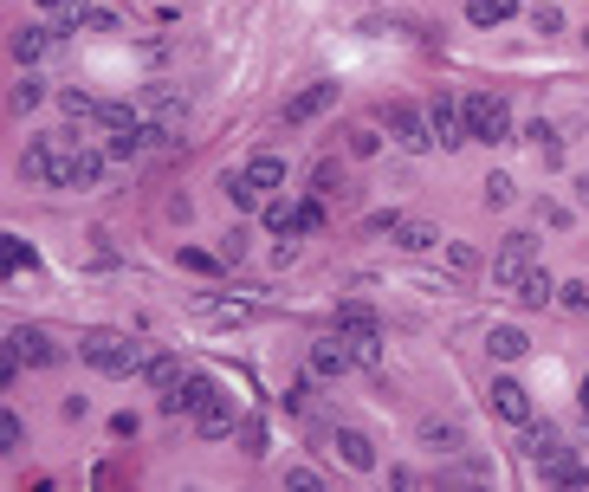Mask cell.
I'll return each mask as SVG.
<instances>
[{
	"instance_id": "6da1fadb",
	"label": "cell",
	"mask_w": 589,
	"mask_h": 492,
	"mask_svg": "<svg viewBox=\"0 0 589 492\" xmlns=\"http://www.w3.org/2000/svg\"><path fill=\"white\" fill-rule=\"evenodd\" d=\"M78 357L91 369H104V376H143V344H130L123 331H85L78 337Z\"/></svg>"
},
{
	"instance_id": "7a4b0ae2",
	"label": "cell",
	"mask_w": 589,
	"mask_h": 492,
	"mask_svg": "<svg viewBox=\"0 0 589 492\" xmlns=\"http://www.w3.org/2000/svg\"><path fill=\"white\" fill-rule=\"evenodd\" d=\"M460 111H467L473 143H505V136H512V104H505L499 91H473V98H460Z\"/></svg>"
},
{
	"instance_id": "3957f363",
	"label": "cell",
	"mask_w": 589,
	"mask_h": 492,
	"mask_svg": "<svg viewBox=\"0 0 589 492\" xmlns=\"http://www.w3.org/2000/svg\"><path fill=\"white\" fill-rule=\"evenodd\" d=\"M531 266H538V253H531V234H512L499 246V259H492V285L499 292H518V285L531 279Z\"/></svg>"
},
{
	"instance_id": "277c9868",
	"label": "cell",
	"mask_w": 589,
	"mask_h": 492,
	"mask_svg": "<svg viewBox=\"0 0 589 492\" xmlns=\"http://www.w3.org/2000/svg\"><path fill=\"white\" fill-rule=\"evenodd\" d=\"M214 395H221V382H214V376H201V369H188V376L175 382L169 395H162V415H201V408H208Z\"/></svg>"
},
{
	"instance_id": "5b68a950",
	"label": "cell",
	"mask_w": 589,
	"mask_h": 492,
	"mask_svg": "<svg viewBox=\"0 0 589 492\" xmlns=\"http://www.w3.org/2000/svg\"><path fill=\"white\" fill-rule=\"evenodd\" d=\"M143 117H149V130H156V136H182L188 98H182V91H169V85H156V91H143Z\"/></svg>"
},
{
	"instance_id": "8992f818",
	"label": "cell",
	"mask_w": 589,
	"mask_h": 492,
	"mask_svg": "<svg viewBox=\"0 0 589 492\" xmlns=\"http://www.w3.org/2000/svg\"><path fill=\"white\" fill-rule=\"evenodd\" d=\"M52 13H59L65 33H78V26H91V33H117V7H98V0H46Z\"/></svg>"
},
{
	"instance_id": "52a82bcc",
	"label": "cell",
	"mask_w": 589,
	"mask_h": 492,
	"mask_svg": "<svg viewBox=\"0 0 589 492\" xmlns=\"http://www.w3.org/2000/svg\"><path fill=\"white\" fill-rule=\"evenodd\" d=\"M98 182H104L98 149H59V182L52 188H98Z\"/></svg>"
},
{
	"instance_id": "ba28073f",
	"label": "cell",
	"mask_w": 589,
	"mask_h": 492,
	"mask_svg": "<svg viewBox=\"0 0 589 492\" xmlns=\"http://www.w3.org/2000/svg\"><path fill=\"white\" fill-rule=\"evenodd\" d=\"M428 123H434V143H441V149H460V143H473V136H467V111H460V104L447 98V91L428 104Z\"/></svg>"
},
{
	"instance_id": "9c48e42d",
	"label": "cell",
	"mask_w": 589,
	"mask_h": 492,
	"mask_svg": "<svg viewBox=\"0 0 589 492\" xmlns=\"http://www.w3.org/2000/svg\"><path fill=\"white\" fill-rule=\"evenodd\" d=\"M389 130H395V143L415 149V156L434 143V123H428V111H415V104H389Z\"/></svg>"
},
{
	"instance_id": "30bf717a",
	"label": "cell",
	"mask_w": 589,
	"mask_h": 492,
	"mask_svg": "<svg viewBox=\"0 0 589 492\" xmlns=\"http://www.w3.org/2000/svg\"><path fill=\"white\" fill-rule=\"evenodd\" d=\"M7 350H13L20 363H33V369H52V363H59V344H52L39 324H20V331H7Z\"/></svg>"
},
{
	"instance_id": "8fae6325",
	"label": "cell",
	"mask_w": 589,
	"mask_h": 492,
	"mask_svg": "<svg viewBox=\"0 0 589 492\" xmlns=\"http://www.w3.org/2000/svg\"><path fill=\"white\" fill-rule=\"evenodd\" d=\"M492 415L512 421V428H525V421H531V395H525V382H512V376L492 382Z\"/></svg>"
},
{
	"instance_id": "7c38bea8",
	"label": "cell",
	"mask_w": 589,
	"mask_h": 492,
	"mask_svg": "<svg viewBox=\"0 0 589 492\" xmlns=\"http://www.w3.org/2000/svg\"><path fill=\"white\" fill-rule=\"evenodd\" d=\"M20 175L26 182H59V143H52V136H33L26 156H20Z\"/></svg>"
},
{
	"instance_id": "4fadbf2b",
	"label": "cell",
	"mask_w": 589,
	"mask_h": 492,
	"mask_svg": "<svg viewBox=\"0 0 589 492\" xmlns=\"http://www.w3.org/2000/svg\"><path fill=\"white\" fill-rule=\"evenodd\" d=\"M350 363H356V357H350V337H344V331L311 344V376H344Z\"/></svg>"
},
{
	"instance_id": "5bb4252c",
	"label": "cell",
	"mask_w": 589,
	"mask_h": 492,
	"mask_svg": "<svg viewBox=\"0 0 589 492\" xmlns=\"http://www.w3.org/2000/svg\"><path fill=\"white\" fill-rule=\"evenodd\" d=\"M331 104H337V85H305V91H298L292 104H285V123H292V130H298V123L324 117V111H331Z\"/></svg>"
},
{
	"instance_id": "9a60e30c",
	"label": "cell",
	"mask_w": 589,
	"mask_h": 492,
	"mask_svg": "<svg viewBox=\"0 0 589 492\" xmlns=\"http://www.w3.org/2000/svg\"><path fill=\"white\" fill-rule=\"evenodd\" d=\"M518 447H525V454L538 460V467H551V460H564V434H557L551 421H544V428H538V421H525V441H518Z\"/></svg>"
},
{
	"instance_id": "2e32d148",
	"label": "cell",
	"mask_w": 589,
	"mask_h": 492,
	"mask_svg": "<svg viewBox=\"0 0 589 492\" xmlns=\"http://www.w3.org/2000/svg\"><path fill=\"white\" fill-rule=\"evenodd\" d=\"M240 175H246V182L259 188V195H272V188H285V156H272V149H259V156L246 162Z\"/></svg>"
},
{
	"instance_id": "e0dca14e",
	"label": "cell",
	"mask_w": 589,
	"mask_h": 492,
	"mask_svg": "<svg viewBox=\"0 0 589 492\" xmlns=\"http://www.w3.org/2000/svg\"><path fill=\"white\" fill-rule=\"evenodd\" d=\"M337 454H344V467H356V473L376 467V441H369L363 428H337Z\"/></svg>"
},
{
	"instance_id": "ac0fdd59",
	"label": "cell",
	"mask_w": 589,
	"mask_h": 492,
	"mask_svg": "<svg viewBox=\"0 0 589 492\" xmlns=\"http://www.w3.org/2000/svg\"><path fill=\"white\" fill-rule=\"evenodd\" d=\"M486 350H492L499 363H518V357L531 350V337L518 331V324H492V331H486Z\"/></svg>"
},
{
	"instance_id": "d6986e66",
	"label": "cell",
	"mask_w": 589,
	"mask_h": 492,
	"mask_svg": "<svg viewBox=\"0 0 589 492\" xmlns=\"http://www.w3.org/2000/svg\"><path fill=\"white\" fill-rule=\"evenodd\" d=\"M7 46H13V59H20V65H33V59H46L52 33H46V26H13V39H7Z\"/></svg>"
},
{
	"instance_id": "ffe728a7",
	"label": "cell",
	"mask_w": 589,
	"mask_h": 492,
	"mask_svg": "<svg viewBox=\"0 0 589 492\" xmlns=\"http://www.w3.org/2000/svg\"><path fill=\"white\" fill-rule=\"evenodd\" d=\"M195 428L208 434V441H221V434H234V402H227V395H214L208 408H201L195 415Z\"/></svg>"
},
{
	"instance_id": "44dd1931",
	"label": "cell",
	"mask_w": 589,
	"mask_h": 492,
	"mask_svg": "<svg viewBox=\"0 0 589 492\" xmlns=\"http://www.w3.org/2000/svg\"><path fill=\"white\" fill-rule=\"evenodd\" d=\"M389 234H395V246H402V253H428V246H441V234H434L428 221H395Z\"/></svg>"
},
{
	"instance_id": "7402d4cb",
	"label": "cell",
	"mask_w": 589,
	"mask_h": 492,
	"mask_svg": "<svg viewBox=\"0 0 589 492\" xmlns=\"http://www.w3.org/2000/svg\"><path fill=\"white\" fill-rule=\"evenodd\" d=\"M266 227H272L279 240L305 234V208H292V201H266Z\"/></svg>"
},
{
	"instance_id": "603a6c76",
	"label": "cell",
	"mask_w": 589,
	"mask_h": 492,
	"mask_svg": "<svg viewBox=\"0 0 589 492\" xmlns=\"http://www.w3.org/2000/svg\"><path fill=\"white\" fill-rule=\"evenodd\" d=\"M421 447H434V454H460V421H421Z\"/></svg>"
},
{
	"instance_id": "cb8c5ba5",
	"label": "cell",
	"mask_w": 589,
	"mask_h": 492,
	"mask_svg": "<svg viewBox=\"0 0 589 492\" xmlns=\"http://www.w3.org/2000/svg\"><path fill=\"white\" fill-rule=\"evenodd\" d=\"M551 292H557V285H551V272H544V266H531V279L525 285H518V305H531V311H538V305H551Z\"/></svg>"
},
{
	"instance_id": "d4e9b609",
	"label": "cell",
	"mask_w": 589,
	"mask_h": 492,
	"mask_svg": "<svg viewBox=\"0 0 589 492\" xmlns=\"http://www.w3.org/2000/svg\"><path fill=\"white\" fill-rule=\"evenodd\" d=\"M512 13H518V0H467L473 26H499V20H512Z\"/></svg>"
},
{
	"instance_id": "484cf974",
	"label": "cell",
	"mask_w": 589,
	"mask_h": 492,
	"mask_svg": "<svg viewBox=\"0 0 589 492\" xmlns=\"http://www.w3.org/2000/svg\"><path fill=\"white\" fill-rule=\"evenodd\" d=\"M311 195H324V201H331V195H344V162H331V156H324L318 169H311Z\"/></svg>"
},
{
	"instance_id": "4316f807",
	"label": "cell",
	"mask_w": 589,
	"mask_h": 492,
	"mask_svg": "<svg viewBox=\"0 0 589 492\" xmlns=\"http://www.w3.org/2000/svg\"><path fill=\"white\" fill-rule=\"evenodd\" d=\"M182 376H188V369L175 363V357H149V363H143V382H149V389H175Z\"/></svg>"
},
{
	"instance_id": "83f0119b",
	"label": "cell",
	"mask_w": 589,
	"mask_h": 492,
	"mask_svg": "<svg viewBox=\"0 0 589 492\" xmlns=\"http://www.w3.org/2000/svg\"><path fill=\"white\" fill-rule=\"evenodd\" d=\"M525 136H531V149H538V156H544V162H564V143H557V130H551V123H544V117H538V123H531V130H525Z\"/></svg>"
},
{
	"instance_id": "f1b7e54d",
	"label": "cell",
	"mask_w": 589,
	"mask_h": 492,
	"mask_svg": "<svg viewBox=\"0 0 589 492\" xmlns=\"http://www.w3.org/2000/svg\"><path fill=\"white\" fill-rule=\"evenodd\" d=\"M337 331H344V337L376 331V311H369V305H344V311H337Z\"/></svg>"
},
{
	"instance_id": "f546056e",
	"label": "cell",
	"mask_w": 589,
	"mask_h": 492,
	"mask_svg": "<svg viewBox=\"0 0 589 492\" xmlns=\"http://www.w3.org/2000/svg\"><path fill=\"white\" fill-rule=\"evenodd\" d=\"M201 318H214V324H246V318H253V311H246V305H221V298H201Z\"/></svg>"
},
{
	"instance_id": "4dcf8cb0",
	"label": "cell",
	"mask_w": 589,
	"mask_h": 492,
	"mask_svg": "<svg viewBox=\"0 0 589 492\" xmlns=\"http://www.w3.org/2000/svg\"><path fill=\"white\" fill-rule=\"evenodd\" d=\"M350 357L363 363V369H376V363H382V331H363V337H350Z\"/></svg>"
},
{
	"instance_id": "1f68e13d",
	"label": "cell",
	"mask_w": 589,
	"mask_h": 492,
	"mask_svg": "<svg viewBox=\"0 0 589 492\" xmlns=\"http://www.w3.org/2000/svg\"><path fill=\"white\" fill-rule=\"evenodd\" d=\"M39 98H46V78H39V72H26L20 85H13V111H33Z\"/></svg>"
},
{
	"instance_id": "d6a6232c",
	"label": "cell",
	"mask_w": 589,
	"mask_h": 492,
	"mask_svg": "<svg viewBox=\"0 0 589 492\" xmlns=\"http://www.w3.org/2000/svg\"><path fill=\"white\" fill-rule=\"evenodd\" d=\"M531 33H544V39H551V33H564V20H557V7H551V0H538V13H531Z\"/></svg>"
},
{
	"instance_id": "836d02e7",
	"label": "cell",
	"mask_w": 589,
	"mask_h": 492,
	"mask_svg": "<svg viewBox=\"0 0 589 492\" xmlns=\"http://www.w3.org/2000/svg\"><path fill=\"white\" fill-rule=\"evenodd\" d=\"M486 208H505V201H512V175H486Z\"/></svg>"
},
{
	"instance_id": "e575fe53",
	"label": "cell",
	"mask_w": 589,
	"mask_h": 492,
	"mask_svg": "<svg viewBox=\"0 0 589 492\" xmlns=\"http://www.w3.org/2000/svg\"><path fill=\"white\" fill-rule=\"evenodd\" d=\"M246 240H253L246 227H227V234H221V259H227V266H234V259H246Z\"/></svg>"
},
{
	"instance_id": "d590c367",
	"label": "cell",
	"mask_w": 589,
	"mask_h": 492,
	"mask_svg": "<svg viewBox=\"0 0 589 492\" xmlns=\"http://www.w3.org/2000/svg\"><path fill=\"white\" fill-rule=\"evenodd\" d=\"M65 117H78V123H85V117H98V98H85V91H65Z\"/></svg>"
},
{
	"instance_id": "8d00e7d4",
	"label": "cell",
	"mask_w": 589,
	"mask_h": 492,
	"mask_svg": "<svg viewBox=\"0 0 589 492\" xmlns=\"http://www.w3.org/2000/svg\"><path fill=\"white\" fill-rule=\"evenodd\" d=\"M447 266H454L460 279H467V272H479V253H473V246H460V240H454V246H447Z\"/></svg>"
},
{
	"instance_id": "74e56055",
	"label": "cell",
	"mask_w": 589,
	"mask_h": 492,
	"mask_svg": "<svg viewBox=\"0 0 589 492\" xmlns=\"http://www.w3.org/2000/svg\"><path fill=\"white\" fill-rule=\"evenodd\" d=\"M26 441V428H20V415H0V454H13V447Z\"/></svg>"
},
{
	"instance_id": "f35d334b",
	"label": "cell",
	"mask_w": 589,
	"mask_h": 492,
	"mask_svg": "<svg viewBox=\"0 0 589 492\" xmlns=\"http://www.w3.org/2000/svg\"><path fill=\"white\" fill-rule=\"evenodd\" d=\"M376 149H382L376 130H350V156H376Z\"/></svg>"
},
{
	"instance_id": "ab89813d",
	"label": "cell",
	"mask_w": 589,
	"mask_h": 492,
	"mask_svg": "<svg viewBox=\"0 0 589 492\" xmlns=\"http://www.w3.org/2000/svg\"><path fill=\"white\" fill-rule=\"evenodd\" d=\"M538 221L544 227H570V208H564V201H538Z\"/></svg>"
},
{
	"instance_id": "60d3db41",
	"label": "cell",
	"mask_w": 589,
	"mask_h": 492,
	"mask_svg": "<svg viewBox=\"0 0 589 492\" xmlns=\"http://www.w3.org/2000/svg\"><path fill=\"white\" fill-rule=\"evenodd\" d=\"M7 272H33V246H20V240H7Z\"/></svg>"
},
{
	"instance_id": "b9f144b4",
	"label": "cell",
	"mask_w": 589,
	"mask_h": 492,
	"mask_svg": "<svg viewBox=\"0 0 589 492\" xmlns=\"http://www.w3.org/2000/svg\"><path fill=\"white\" fill-rule=\"evenodd\" d=\"M305 234H324V195L305 201Z\"/></svg>"
},
{
	"instance_id": "7bdbcfd3",
	"label": "cell",
	"mask_w": 589,
	"mask_h": 492,
	"mask_svg": "<svg viewBox=\"0 0 589 492\" xmlns=\"http://www.w3.org/2000/svg\"><path fill=\"white\" fill-rule=\"evenodd\" d=\"M285 486H298V492H318L324 480H318V473H305V467H298V473H285Z\"/></svg>"
},
{
	"instance_id": "ee69618b",
	"label": "cell",
	"mask_w": 589,
	"mask_h": 492,
	"mask_svg": "<svg viewBox=\"0 0 589 492\" xmlns=\"http://www.w3.org/2000/svg\"><path fill=\"white\" fill-rule=\"evenodd\" d=\"M564 305L570 311H589V285H564Z\"/></svg>"
},
{
	"instance_id": "f6af8a7d",
	"label": "cell",
	"mask_w": 589,
	"mask_h": 492,
	"mask_svg": "<svg viewBox=\"0 0 589 492\" xmlns=\"http://www.w3.org/2000/svg\"><path fill=\"white\" fill-rule=\"evenodd\" d=\"M577 402H583V415H589V376H583V389H577Z\"/></svg>"
},
{
	"instance_id": "bcb514c9",
	"label": "cell",
	"mask_w": 589,
	"mask_h": 492,
	"mask_svg": "<svg viewBox=\"0 0 589 492\" xmlns=\"http://www.w3.org/2000/svg\"><path fill=\"white\" fill-rule=\"evenodd\" d=\"M583 39H589V26H583Z\"/></svg>"
}]
</instances>
